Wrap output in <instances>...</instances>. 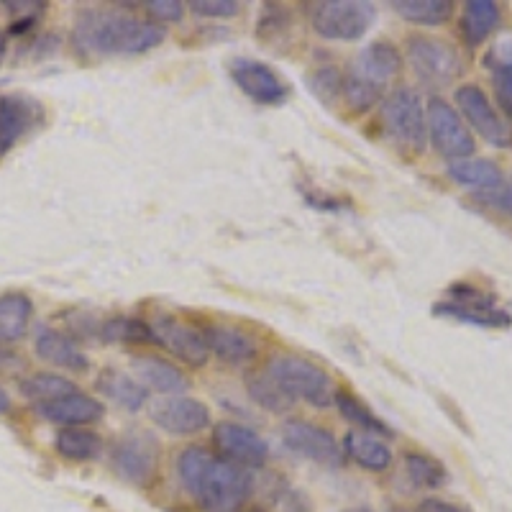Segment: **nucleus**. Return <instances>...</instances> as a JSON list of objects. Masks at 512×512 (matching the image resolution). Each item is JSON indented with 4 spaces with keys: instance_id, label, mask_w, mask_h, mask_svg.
Masks as SVG:
<instances>
[{
    "instance_id": "1",
    "label": "nucleus",
    "mask_w": 512,
    "mask_h": 512,
    "mask_svg": "<svg viewBox=\"0 0 512 512\" xmlns=\"http://www.w3.org/2000/svg\"><path fill=\"white\" fill-rule=\"evenodd\" d=\"M167 39L164 26L121 8H82L72 26V44L82 57H136Z\"/></svg>"
},
{
    "instance_id": "2",
    "label": "nucleus",
    "mask_w": 512,
    "mask_h": 512,
    "mask_svg": "<svg viewBox=\"0 0 512 512\" xmlns=\"http://www.w3.org/2000/svg\"><path fill=\"white\" fill-rule=\"evenodd\" d=\"M177 474L187 495L208 512L239 510L254 492V477L249 469L203 446H187L177 456Z\"/></svg>"
},
{
    "instance_id": "3",
    "label": "nucleus",
    "mask_w": 512,
    "mask_h": 512,
    "mask_svg": "<svg viewBox=\"0 0 512 512\" xmlns=\"http://www.w3.org/2000/svg\"><path fill=\"white\" fill-rule=\"evenodd\" d=\"M264 372L277 382L292 402H308L313 408H328L336 400V384L326 369L295 354H274Z\"/></svg>"
},
{
    "instance_id": "4",
    "label": "nucleus",
    "mask_w": 512,
    "mask_h": 512,
    "mask_svg": "<svg viewBox=\"0 0 512 512\" xmlns=\"http://www.w3.org/2000/svg\"><path fill=\"white\" fill-rule=\"evenodd\" d=\"M379 123L400 152L420 157L428 146V116L420 95L413 88H397L382 100Z\"/></svg>"
},
{
    "instance_id": "5",
    "label": "nucleus",
    "mask_w": 512,
    "mask_h": 512,
    "mask_svg": "<svg viewBox=\"0 0 512 512\" xmlns=\"http://www.w3.org/2000/svg\"><path fill=\"white\" fill-rule=\"evenodd\" d=\"M377 21V6L367 0H323L310 11V26L320 39L359 41Z\"/></svg>"
},
{
    "instance_id": "6",
    "label": "nucleus",
    "mask_w": 512,
    "mask_h": 512,
    "mask_svg": "<svg viewBox=\"0 0 512 512\" xmlns=\"http://www.w3.org/2000/svg\"><path fill=\"white\" fill-rule=\"evenodd\" d=\"M405 54L420 82L431 88H446L464 72V59L448 41L415 34L405 44Z\"/></svg>"
},
{
    "instance_id": "7",
    "label": "nucleus",
    "mask_w": 512,
    "mask_h": 512,
    "mask_svg": "<svg viewBox=\"0 0 512 512\" xmlns=\"http://www.w3.org/2000/svg\"><path fill=\"white\" fill-rule=\"evenodd\" d=\"M425 116H428V141L443 159L459 162L477 154V141L454 105L443 98H431L425 105Z\"/></svg>"
},
{
    "instance_id": "8",
    "label": "nucleus",
    "mask_w": 512,
    "mask_h": 512,
    "mask_svg": "<svg viewBox=\"0 0 512 512\" xmlns=\"http://www.w3.org/2000/svg\"><path fill=\"white\" fill-rule=\"evenodd\" d=\"M111 469L134 487L154 484L159 472V443L152 433L131 431L111 446Z\"/></svg>"
},
{
    "instance_id": "9",
    "label": "nucleus",
    "mask_w": 512,
    "mask_h": 512,
    "mask_svg": "<svg viewBox=\"0 0 512 512\" xmlns=\"http://www.w3.org/2000/svg\"><path fill=\"white\" fill-rule=\"evenodd\" d=\"M456 111L464 118L469 131L474 128V134L482 136L489 146L495 149L512 146V126L500 116V111L479 85H461L456 90Z\"/></svg>"
},
{
    "instance_id": "10",
    "label": "nucleus",
    "mask_w": 512,
    "mask_h": 512,
    "mask_svg": "<svg viewBox=\"0 0 512 512\" xmlns=\"http://www.w3.org/2000/svg\"><path fill=\"white\" fill-rule=\"evenodd\" d=\"M228 75L233 85L256 105H282L290 98V85L280 77V72L269 67L262 59L233 57L228 62Z\"/></svg>"
},
{
    "instance_id": "11",
    "label": "nucleus",
    "mask_w": 512,
    "mask_h": 512,
    "mask_svg": "<svg viewBox=\"0 0 512 512\" xmlns=\"http://www.w3.org/2000/svg\"><path fill=\"white\" fill-rule=\"evenodd\" d=\"M149 326L154 333V344L162 346L177 361H182L187 367H205L208 364L210 351L205 344L203 328L192 326L187 320L172 318V315H159Z\"/></svg>"
},
{
    "instance_id": "12",
    "label": "nucleus",
    "mask_w": 512,
    "mask_h": 512,
    "mask_svg": "<svg viewBox=\"0 0 512 512\" xmlns=\"http://www.w3.org/2000/svg\"><path fill=\"white\" fill-rule=\"evenodd\" d=\"M282 443L300 459H308L320 466L344 464V448L331 431L308 420H287L282 425Z\"/></svg>"
},
{
    "instance_id": "13",
    "label": "nucleus",
    "mask_w": 512,
    "mask_h": 512,
    "mask_svg": "<svg viewBox=\"0 0 512 512\" xmlns=\"http://www.w3.org/2000/svg\"><path fill=\"white\" fill-rule=\"evenodd\" d=\"M402 72V54L395 44L390 41H372L367 47L356 52V57L351 59L346 77L364 88L374 90V93H382L387 90L390 80H395Z\"/></svg>"
},
{
    "instance_id": "14",
    "label": "nucleus",
    "mask_w": 512,
    "mask_h": 512,
    "mask_svg": "<svg viewBox=\"0 0 512 512\" xmlns=\"http://www.w3.org/2000/svg\"><path fill=\"white\" fill-rule=\"evenodd\" d=\"M213 446H216L218 456L244 466V469L264 466L269 459V443L254 428L233 423V420L218 423L213 428Z\"/></svg>"
},
{
    "instance_id": "15",
    "label": "nucleus",
    "mask_w": 512,
    "mask_h": 512,
    "mask_svg": "<svg viewBox=\"0 0 512 512\" xmlns=\"http://www.w3.org/2000/svg\"><path fill=\"white\" fill-rule=\"evenodd\" d=\"M152 420L169 436H195L210 425V408L198 397H167L152 408Z\"/></svg>"
},
{
    "instance_id": "16",
    "label": "nucleus",
    "mask_w": 512,
    "mask_h": 512,
    "mask_svg": "<svg viewBox=\"0 0 512 512\" xmlns=\"http://www.w3.org/2000/svg\"><path fill=\"white\" fill-rule=\"evenodd\" d=\"M41 118V105L29 95H0V157L11 154L39 126Z\"/></svg>"
},
{
    "instance_id": "17",
    "label": "nucleus",
    "mask_w": 512,
    "mask_h": 512,
    "mask_svg": "<svg viewBox=\"0 0 512 512\" xmlns=\"http://www.w3.org/2000/svg\"><path fill=\"white\" fill-rule=\"evenodd\" d=\"M36 413L47 423L59 425V428H88V425L100 423L105 418V405L98 397L77 390L72 395L59 397V400L36 405Z\"/></svg>"
},
{
    "instance_id": "18",
    "label": "nucleus",
    "mask_w": 512,
    "mask_h": 512,
    "mask_svg": "<svg viewBox=\"0 0 512 512\" xmlns=\"http://www.w3.org/2000/svg\"><path fill=\"white\" fill-rule=\"evenodd\" d=\"M205 344H208L210 356L228 364V367H241L259 356V346L246 331L236 326H223V323H210L203 326Z\"/></svg>"
},
{
    "instance_id": "19",
    "label": "nucleus",
    "mask_w": 512,
    "mask_h": 512,
    "mask_svg": "<svg viewBox=\"0 0 512 512\" xmlns=\"http://www.w3.org/2000/svg\"><path fill=\"white\" fill-rule=\"evenodd\" d=\"M131 372H134V379L146 392H159V395L177 397L185 395V392L190 390V379H187V374L182 372V369H177L175 364L157 359V356H134V359H131Z\"/></svg>"
},
{
    "instance_id": "20",
    "label": "nucleus",
    "mask_w": 512,
    "mask_h": 512,
    "mask_svg": "<svg viewBox=\"0 0 512 512\" xmlns=\"http://www.w3.org/2000/svg\"><path fill=\"white\" fill-rule=\"evenodd\" d=\"M34 351L41 361H47L52 367L67 369V372H85L90 367L85 351L77 346L70 333L54 331V328H39L34 338Z\"/></svg>"
},
{
    "instance_id": "21",
    "label": "nucleus",
    "mask_w": 512,
    "mask_h": 512,
    "mask_svg": "<svg viewBox=\"0 0 512 512\" xmlns=\"http://www.w3.org/2000/svg\"><path fill=\"white\" fill-rule=\"evenodd\" d=\"M502 24V6L495 0H466L461 11L459 34L469 49L482 47Z\"/></svg>"
},
{
    "instance_id": "22",
    "label": "nucleus",
    "mask_w": 512,
    "mask_h": 512,
    "mask_svg": "<svg viewBox=\"0 0 512 512\" xmlns=\"http://www.w3.org/2000/svg\"><path fill=\"white\" fill-rule=\"evenodd\" d=\"M446 175L448 180L456 182L459 187L474 190L479 192V195L495 192L505 185V175H502L500 164L482 157H469V159H459V162H448Z\"/></svg>"
},
{
    "instance_id": "23",
    "label": "nucleus",
    "mask_w": 512,
    "mask_h": 512,
    "mask_svg": "<svg viewBox=\"0 0 512 512\" xmlns=\"http://www.w3.org/2000/svg\"><path fill=\"white\" fill-rule=\"evenodd\" d=\"M95 390L126 413H139L149 400V392L136 382L134 374L118 372V369H103L95 379Z\"/></svg>"
},
{
    "instance_id": "24",
    "label": "nucleus",
    "mask_w": 512,
    "mask_h": 512,
    "mask_svg": "<svg viewBox=\"0 0 512 512\" xmlns=\"http://www.w3.org/2000/svg\"><path fill=\"white\" fill-rule=\"evenodd\" d=\"M341 446H344V454L349 456L356 466H361V469H367V472L374 474L387 472L392 466V459H395V456H392V448L387 446V441L372 436V433L354 431V428L346 433Z\"/></svg>"
},
{
    "instance_id": "25",
    "label": "nucleus",
    "mask_w": 512,
    "mask_h": 512,
    "mask_svg": "<svg viewBox=\"0 0 512 512\" xmlns=\"http://www.w3.org/2000/svg\"><path fill=\"white\" fill-rule=\"evenodd\" d=\"M333 405H336L338 415H341L346 423L354 425V431L372 433V436L382 438V441H390V438H395V431H392L390 425L384 423V420L379 418L372 408H369L367 402L361 400V397H356L354 392L338 390Z\"/></svg>"
},
{
    "instance_id": "26",
    "label": "nucleus",
    "mask_w": 512,
    "mask_h": 512,
    "mask_svg": "<svg viewBox=\"0 0 512 512\" xmlns=\"http://www.w3.org/2000/svg\"><path fill=\"white\" fill-rule=\"evenodd\" d=\"M34 318V303L24 292L0 295V344H13L26 336Z\"/></svg>"
},
{
    "instance_id": "27",
    "label": "nucleus",
    "mask_w": 512,
    "mask_h": 512,
    "mask_svg": "<svg viewBox=\"0 0 512 512\" xmlns=\"http://www.w3.org/2000/svg\"><path fill=\"white\" fill-rule=\"evenodd\" d=\"M390 6L402 21L415 26H443L456 11L451 0H392Z\"/></svg>"
},
{
    "instance_id": "28",
    "label": "nucleus",
    "mask_w": 512,
    "mask_h": 512,
    "mask_svg": "<svg viewBox=\"0 0 512 512\" xmlns=\"http://www.w3.org/2000/svg\"><path fill=\"white\" fill-rule=\"evenodd\" d=\"M54 448L62 459L82 464V461L98 459L103 451V438L90 428H59Z\"/></svg>"
},
{
    "instance_id": "29",
    "label": "nucleus",
    "mask_w": 512,
    "mask_h": 512,
    "mask_svg": "<svg viewBox=\"0 0 512 512\" xmlns=\"http://www.w3.org/2000/svg\"><path fill=\"white\" fill-rule=\"evenodd\" d=\"M433 315H436V318L456 320V323H466V326H477V328H510L512 326V313H507V310L461 308V305L448 303V300H441V303L433 305Z\"/></svg>"
},
{
    "instance_id": "30",
    "label": "nucleus",
    "mask_w": 512,
    "mask_h": 512,
    "mask_svg": "<svg viewBox=\"0 0 512 512\" xmlns=\"http://www.w3.org/2000/svg\"><path fill=\"white\" fill-rule=\"evenodd\" d=\"M100 338L105 344H136L146 346L154 344L152 326L141 318H128V315H118V318H108L100 323Z\"/></svg>"
},
{
    "instance_id": "31",
    "label": "nucleus",
    "mask_w": 512,
    "mask_h": 512,
    "mask_svg": "<svg viewBox=\"0 0 512 512\" xmlns=\"http://www.w3.org/2000/svg\"><path fill=\"white\" fill-rule=\"evenodd\" d=\"M77 390H80V387H77L72 379L59 377V374L54 372H36L21 382V395L29 402H34V408L36 405H44V402L59 400V397L64 395H72V392Z\"/></svg>"
},
{
    "instance_id": "32",
    "label": "nucleus",
    "mask_w": 512,
    "mask_h": 512,
    "mask_svg": "<svg viewBox=\"0 0 512 512\" xmlns=\"http://www.w3.org/2000/svg\"><path fill=\"white\" fill-rule=\"evenodd\" d=\"M246 392H249V397L259 405V408H264L272 415L290 413L292 405H295V402L277 387V382H274L267 372H251L249 377H246Z\"/></svg>"
},
{
    "instance_id": "33",
    "label": "nucleus",
    "mask_w": 512,
    "mask_h": 512,
    "mask_svg": "<svg viewBox=\"0 0 512 512\" xmlns=\"http://www.w3.org/2000/svg\"><path fill=\"white\" fill-rule=\"evenodd\" d=\"M405 474L418 489H441L448 482V469L436 456L423 454V451H410L405 454Z\"/></svg>"
},
{
    "instance_id": "34",
    "label": "nucleus",
    "mask_w": 512,
    "mask_h": 512,
    "mask_svg": "<svg viewBox=\"0 0 512 512\" xmlns=\"http://www.w3.org/2000/svg\"><path fill=\"white\" fill-rule=\"evenodd\" d=\"M341 85H344V75L336 67H318L308 75V88L320 103L333 105L341 100Z\"/></svg>"
},
{
    "instance_id": "35",
    "label": "nucleus",
    "mask_w": 512,
    "mask_h": 512,
    "mask_svg": "<svg viewBox=\"0 0 512 512\" xmlns=\"http://www.w3.org/2000/svg\"><path fill=\"white\" fill-rule=\"evenodd\" d=\"M446 300L461 308H474V310H495L497 297L492 292L482 290L477 285H469V282H456V285L448 287Z\"/></svg>"
},
{
    "instance_id": "36",
    "label": "nucleus",
    "mask_w": 512,
    "mask_h": 512,
    "mask_svg": "<svg viewBox=\"0 0 512 512\" xmlns=\"http://www.w3.org/2000/svg\"><path fill=\"white\" fill-rule=\"evenodd\" d=\"M492 88L500 111L512 121V62L492 67Z\"/></svg>"
},
{
    "instance_id": "37",
    "label": "nucleus",
    "mask_w": 512,
    "mask_h": 512,
    "mask_svg": "<svg viewBox=\"0 0 512 512\" xmlns=\"http://www.w3.org/2000/svg\"><path fill=\"white\" fill-rule=\"evenodd\" d=\"M144 8L154 24H177L185 16V3L180 0H146Z\"/></svg>"
},
{
    "instance_id": "38",
    "label": "nucleus",
    "mask_w": 512,
    "mask_h": 512,
    "mask_svg": "<svg viewBox=\"0 0 512 512\" xmlns=\"http://www.w3.org/2000/svg\"><path fill=\"white\" fill-rule=\"evenodd\" d=\"M190 11L203 18H233L241 13V3L236 0H192Z\"/></svg>"
},
{
    "instance_id": "39",
    "label": "nucleus",
    "mask_w": 512,
    "mask_h": 512,
    "mask_svg": "<svg viewBox=\"0 0 512 512\" xmlns=\"http://www.w3.org/2000/svg\"><path fill=\"white\" fill-rule=\"evenodd\" d=\"M477 200L482 205H487V208H492V210H497V213H502V216L512 218V182L502 185L500 190L487 192V195H477Z\"/></svg>"
},
{
    "instance_id": "40",
    "label": "nucleus",
    "mask_w": 512,
    "mask_h": 512,
    "mask_svg": "<svg viewBox=\"0 0 512 512\" xmlns=\"http://www.w3.org/2000/svg\"><path fill=\"white\" fill-rule=\"evenodd\" d=\"M415 512H469V510L461 505H456V502L441 500V497H428V500L420 502L418 510Z\"/></svg>"
},
{
    "instance_id": "41",
    "label": "nucleus",
    "mask_w": 512,
    "mask_h": 512,
    "mask_svg": "<svg viewBox=\"0 0 512 512\" xmlns=\"http://www.w3.org/2000/svg\"><path fill=\"white\" fill-rule=\"evenodd\" d=\"M282 512H310V507L305 505L300 497H295V500H285V507H282Z\"/></svg>"
},
{
    "instance_id": "42",
    "label": "nucleus",
    "mask_w": 512,
    "mask_h": 512,
    "mask_svg": "<svg viewBox=\"0 0 512 512\" xmlns=\"http://www.w3.org/2000/svg\"><path fill=\"white\" fill-rule=\"evenodd\" d=\"M11 413V395L0 387V415Z\"/></svg>"
},
{
    "instance_id": "43",
    "label": "nucleus",
    "mask_w": 512,
    "mask_h": 512,
    "mask_svg": "<svg viewBox=\"0 0 512 512\" xmlns=\"http://www.w3.org/2000/svg\"><path fill=\"white\" fill-rule=\"evenodd\" d=\"M6 54H8V36L6 31H0V64L6 62Z\"/></svg>"
},
{
    "instance_id": "44",
    "label": "nucleus",
    "mask_w": 512,
    "mask_h": 512,
    "mask_svg": "<svg viewBox=\"0 0 512 512\" xmlns=\"http://www.w3.org/2000/svg\"><path fill=\"white\" fill-rule=\"evenodd\" d=\"M344 512H372V510H367V507H349V510Z\"/></svg>"
},
{
    "instance_id": "45",
    "label": "nucleus",
    "mask_w": 512,
    "mask_h": 512,
    "mask_svg": "<svg viewBox=\"0 0 512 512\" xmlns=\"http://www.w3.org/2000/svg\"><path fill=\"white\" fill-rule=\"evenodd\" d=\"M233 512H239V510H233Z\"/></svg>"
}]
</instances>
